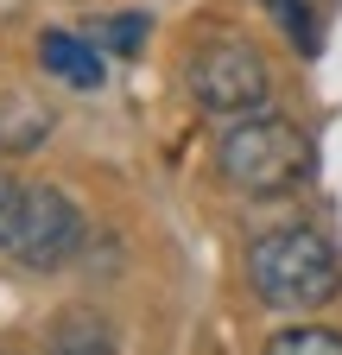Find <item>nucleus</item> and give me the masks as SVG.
<instances>
[{
  "mask_svg": "<svg viewBox=\"0 0 342 355\" xmlns=\"http://www.w3.org/2000/svg\"><path fill=\"white\" fill-rule=\"evenodd\" d=\"M51 355H114V330L96 311H57L51 318Z\"/></svg>",
  "mask_w": 342,
  "mask_h": 355,
  "instance_id": "nucleus-6",
  "label": "nucleus"
},
{
  "mask_svg": "<svg viewBox=\"0 0 342 355\" xmlns=\"http://www.w3.org/2000/svg\"><path fill=\"white\" fill-rule=\"evenodd\" d=\"M216 165L235 191L247 197H273V191H291L311 165V146L285 114H241L222 140H216Z\"/></svg>",
  "mask_w": 342,
  "mask_h": 355,
  "instance_id": "nucleus-2",
  "label": "nucleus"
},
{
  "mask_svg": "<svg viewBox=\"0 0 342 355\" xmlns=\"http://www.w3.org/2000/svg\"><path fill=\"white\" fill-rule=\"evenodd\" d=\"M247 286L273 311H317L342 292V260L317 229H267L247 248Z\"/></svg>",
  "mask_w": 342,
  "mask_h": 355,
  "instance_id": "nucleus-1",
  "label": "nucleus"
},
{
  "mask_svg": "<svg viewBox=\"0 0 342 355\" xmlns=\"http://www.w3.org/2000/svg\"><path fill=\"white\" fill-rule=\"evenodd\" d=\"M184 76H190L197 108H209V114H253V108L267 102V89H273L267 58L253 51V44H235V38L203 44Z\"/></svg>",
  "mask_w": 342,
  "mask_h": 355,
  "instance_id": "nucleus-3",
  "label": "nucleus"
},
{
  "mask_svg": "<svg viewBox=\"0 0 342 355\" xmlns=\"http://www.w3.org/2000/svg\"><path fill=\"white\" fill-rule=\"evenodd\" d=\"M273 7H279V19H285L291 38H305V44H311V7H317V0H273Z\"/></svg>",
  "mask_w": 342,
  "mask_h": 355,
  "instance_id": "nucleus-11",
  "label": "nucleus"
},
{
  "mask_svg": "<svg viewBox=\"0 0 342 355\" xmlns=\"http://www.w3.org/2000/svg\"><path fill=\"white\" fill-rule=\"evenodd\" d=\"M260 355H342V336L317 330V324H298V330H279Z\"/></svg>",
  "mask_w": 342,
  "mask_h": 355,
  "instance_id": "nucleus-8",
  "label": "nucleus"
},
{
  "mask_svg": "<svg viewBox=\"0 0 342 355\" xmlns=\"http://www.w3.org/2000/svg\"><path fill=\"white\" fill-rule=\"evenodd\" d=\"M102 38L114 44V51H134V44L146 38V19H140V13H120V19H102Z\"/></svg>",
  "mask_w": 342,
  "mask_h": 355,
  "instance_id": "nucleus-10",
  "label": "nucleus"
},
{
  "mask_svg": "<svg viewBox=\"0 0 342 355\" xmlns=\"http://www.w3.org/2000/svg\"><path fill=\"white\" fill-rule=\"evenodd\" d=\"M82 235H89V222H82V209L57 191V184H32L26 203H19V229H13V260L32 266V273H57V266L82 248Z\"/></svg>",
  "mask_w": 342,
  "mask_h": 355,
  "instance_id": "nucleus-4",
  "label": "nucleus"
},
{
  "mask_svg": "<svg viewBox=\"0 0 342 355\" xmlns=\"http://www.w3.org/2000/svg\"><path fill=\"white\" fill-rule=\"evenodd\" d=\"M51 133V114L38 108V102H0V153H32L38 140Z\"/></svg>",
  "mask_w": 342,
  "mask_h": 355,
  "instance_id": "nucleus-7",
  "label": "nucleus"
},
{
  "mask_svg": "<svg viewBox=\"0 0 342 355\" xmlns=\"http://www.w3.org/2000/svg\"><path fill=\"white\" fill-rule=\"evenodd\" d=\"M19 203H26V191L13 184L7 171H0V248H13V229H19Z\"/></svg>",
  "mask_w": 342,
  "mask_h": 355,
  "instance_id": "nucleus-9",
  "label": "nucleus"
},
{
  "mask_svg": "<svg viewBox=\"0 0 342 355\" xmlns=\"http://www.w3.org/2000/svg\"><path fill=\"white\" fill-rule=\"evenodd\" d=\"M38 58H45V70L64 76L70 89H96V83H102V51H96V38L45 32V38H38Z\"/></svg>",
  "mask_w": 342,
  "mask_h": 355,
  "instance_id": "nucleus-5",
  "label": "nucleus"
}]
</instances>
